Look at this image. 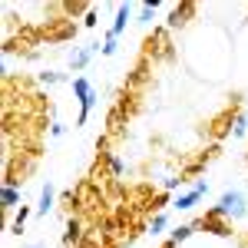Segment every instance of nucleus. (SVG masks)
Here are the masks:
<instances>
[{
	"instance_id": "nucleus-6",
	"label": "nucleus",
	"mask_w": 248,
	"mask_h": 248,
	"mask_svg": "<svg viewBox=\"0 0 248 248\" xmlns=\"http://www.w3.org/2000/svg\"><path fill=\"white\" fill-rule=\"evenodd\" d=\"M96 50H99V46H86V50H79L77 57H73V70H83V66H86V60L93 57Z\"/></svg>"
},
{
	"instance_id": "nucleus-13",
	"label": "nucleus",
	"mask_w": 248,
	"mask_h": 248,
	"mask_svg": "<svg viewBox=\"0 0 248 248\" xmlns=\"http://www.w3.org/2000/svg\"><path fill=\"white\" fill-rule=\"evenodd\" d=\"M245 133H248V123L238 116V119H235V136H245Z\"/></svg>"
},
{
	"instance_id": "nucleus-5",
	"label": "nucleus",
	"mask_w": 248,
	"mask_h": 248,
	"mask_svg": "<svg viewBox=\"0 0 248 248\" xmlns=\"http://www.w3.org/2000/svg\"><path fill=\"white\" fill-rule=\"evenodd\" d=\"M50 209H53V186H43V192H40V205H37V212H40V215H46Z\"/></svg>"
},
{
	"instance_id": "nucleus-7",
	"label": "nucleus",
	"mask_w": 248,
	"mask_h": 248,
	"mask_svg": "<svg viewBox=\"0 0 248 248\" xmlns=\"http://www.w3.org/2000/svg\"><path fill=\"white\" fill-rule=\"evenodd\" d=\"M0 199H3V205H7V209H10V205H17L20 192L14 189V186H3V195H0Z\"/></svg>"
},
{
	"instance_id": "nucleus-4",
	"label": "nucleus",
	"mask_w": 248,
	"mask_h": 248,
	"mask_svg": "<svg viewBox=\"0 0 248 248\" xmlns=\"http://www.w3.org/2000/svg\"><path fill=\"white\" fill-rule=\"evenodd\" d=\"M129 17H133V7H129V3H119V10H116V23H113V30H109V37H116V40H119V33L126 30Z\"/></svg>"
},
{
	"instance_id": "nucleus-8",
	"label": "nucleus",
	"mask_w": 248,
	"mask_h": 248,
	"mask_svg": "<svg viewBox=\"0 0 248 248\" xmlns=\"http://www.w3.org/2000/svg\"><path fill=\"white\" fill-rule=\"evenodd\" d=\"M77 238H79V225H77V222H70V225H66V235H63V242H66V245H73Z\"/></svg>"
},
{
	"instance_id": "nucleus-11",
	"label": "nucleus",
	"mask_w": 248,
	"mask_h": 248,
	"mask_svg": "<svg viewBox=\"0 0 248 248\" xmlns=\"http://www.w3.org/2000/svg\"><path fill=\"white\" fill-rule=\"evenodd\" d=\"M103 53H106V57H113V53H116V37H106V43H103Z\"/></svg>"
},
{
	"instance_id": "nucleus-14",
	"label": "nucleus",
	"mask_w": 248,
	"mask_h": 248,
	"mask_svg": "<svg viewBox=\"0 0 248 248\" xmlns=\"http://www.w3.org/2000/svg\"><path fill=\"white\" fill-rule=\"evenodd\" d=\"M27 215H30V212H27V209H20L17 222H14V232H20V229H23V222H27Z\"/></svg>"
},
{
	"instance_id": "nucleus-12",
	"label": "nucleus",
	"mask_w": 248,
	"mask_h": 248,
	"mask_svg": "<svg viewBox=\"0 0 248 248\" xmlns=\"http://www.w3.org/2000/svg\"><path fill=\"white\" fill-rule=\"evenodd\" d=\"M155 7H159L155 0H153V3H142V23H146V20L153 17V10H155Z\"/></svg>"
},
{
	"instance_id": "nucleus-10",
	"label": "nucleus",
	"mask_w": 248,
	"mask_h": 248,
	"mask_svg": "<svg viewBox=\"0 0 248 248\" xmlns=\"http://www.w3.org/2000/svg\"><path fill=\"white\" fill-rule=\"evenodd\" d=\"M162 229H166V215H155L153 222H149V232H153V235H159Z\"/></svg>"
},
{
	"instance_id": "nucleus-9",
	"label": "nucleus",
	"mask_w": 248,
	"mask_h": 248,
	"mask_svg": "<svg viewBox=\"0 0 248 248\" xmlns=\"http://www.w3.org/2000/svg\"><path fill=\"white\" fill-rule=\"evenodd\" d=\"M189 235H192V225H179V229L172 232V242H186Z\"/></svg>"
},
{
	"instance_id": "nucleus-2",
	"label": "nucleus",
	"mask_w": 248,
	"mask_h": 248,
	"mask_svg": "<svg viewBox=\"0 0 248 248\" xmlns=\"http://www.w3.org/2000/svg\"><path fill=\"white\" fill-rule=\"evenodd\" d=\"M242 212H245L242 192H225V195L218 199V205H215V215H232V218H238Z\"/></svg>"
},
{
	"instance_id": "nucleus-1",
	"label": "nucleus",
	"mask_w": 248,
	"mask_h": 248,
	"mask_svg": "<svg viewBox=\"0 0 248 248\" xmlns=\"http://www.w3.org/2000/svg\"><path fill=\"white\" fill-rule=\"evenodd\" d=\"M73 93L79 96V106H83V109H79V126H83V123H86V116L93 113V106H96V90L93 86H90V79H83V77H77L73 79Z\"/></svg>"
},
{
	"instance_id": "nucleus-3",
	"label": "nucleus",
	"mask_w": 248,
	"mask_h": 248,
	"mask_svg": "<svg viewBox=\"0 0 248 248\" xmlns=\"http://www.w3.org/2000/svg\"><path fill=\"white\" fill-rule=\"evenodd\" d=\"M205 192H209V186H205V182H199L195 189H189L186 195H179V202H175V209H192V205H195V202H199V199H202Z\"/></svg>"
}]
</instances>
